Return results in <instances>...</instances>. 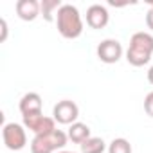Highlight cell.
I'll return each instance as SVG.
<instances>
[{"mask_svg": "<svg viewBox=\"0 0 153 153\" xmlns=\"http://www.w3.org/2000/svg\"><path fill=\"white\" fill-rule=\"evenodd\" d=\"M52 115H54V121H58L59 124H74L78 123L76 119L79 117V108L74 101L63 99V101H58V105H54Z\"/></svg>", "mask_w": 153, "mask_h": 153, "instance_id": "5b68a950", "label": "cell"}, {"mask_svg": "<svg viewBox=\"0 0 153 153\" xmlns=\"http://www.w3.org/2000/svg\"><path fill=\"white\" fill-rule=\"evenodd\" d=\"M153 54V36L149 33L139 31L130 38V47L126 51V59L133 67H142L151 59Z\"/></svg>", "mask_w": 153, "mask_h": 153, "instance_id": "7a4b0ae2", "label": "cell"}, {"mask_svg": "<svg viewBox=\"0 0 153 153\" xmlns=\"http://www.w3.org/2000/svg\"><path fill=\"white\" fill-rule=\"evenodd\" d=\"M106 149V144L101 137H90L81 144V153H103Z\"/></svg>", "mask_w": 153, "mask_h": 153, "instance_id": "7c38bea8", "label": "cell"}, {"mask_svg": "<svg viewBox=\"0 0 153 153\" xmlns=\"http://www.w3.org/2000/svg\"><path fill=\"white\" fill-rule=\"evenodd\" d=\"M144 110L149 117H153V92H149L144 99Z\"/></svg>", "mask_w": 153, "mask_h": 153, "instance_id": "9a60e30c", "label": "cell"}, {"mask_svg": "<svg viewBox=\"0 0 153 153\" xmlns=\"http://www.w3.org/2000/svg\"><path fill=\"white\" fill-rule=\"evenodd\" d=\"M146 25H148V29L153 31V9H148V13H146Z\"/></svg>", "mask_w": 153, "mask_h": 153, "instance_id": "2e32d148", "label": "cell"}, {"mask_svg": "<svg viewBox=\"0 0 153 153\" xmlns=\"http://www.w3.org/2000/svg\"><path fill=\"white\" fill-rule=\"evenodd\" d=\"M68 135L61 130H54L45 135H34L31 140V153H54L67 146Z\"/></svg>", "mask_w": 153, "mask_h": 153, "instance_id": "3957f363", "label": "cell"}, {"mask_svg": "<svg viewBox=\"0 0 153 153\" xmlns=\"http://www.w3.org/2000/svg\"><path fill=\"white\" fill-rule=\"evenodd\" d=\"M149 9H153V0H149Z\"/></svg>", "mask_w": 153, "mask_h": 153, "instance_id": "d6986e66", "label": "cell"}, {"mask_svg": "<svg viewBox=\"0 0 153 153\" xmlns=\"http://www.w3.org/2000/svg\"><path fill=\"white\" fill-rule=\"evenodd\" d=\"M123 56V45L119 40L114 38H106L97 45V58L103 63H117Z\"/></svg>", "mask_w": 153, "mask_h": 153, "instance_id": "52a82bcc", "label": "cell"}, {"mask_svg": "<svg viewBox=\"0 0 153 153\" xmlns=\"http://www.w3.org/2000/svg\"><path fill=\"white\" fill-rule=\"evenodd\" d=\"M56 25L63 38L74 40L83 33V20L78 7L72 4H63L56 13Z\"/></svg>", "mask_w": 153, "mask_h": 153, "instance_id": "6da1fadb", "label": "cell"}, {"mask_svg": "<svg viewBox=\"0 0 153 153\" xmlns=\"http://www.w3.org/2000/svg\"><path fill=\"white\" fill-rule=\"evenodd\" d=\"M0 25H2V36H0V42H4V40H6V36H7V24H6V20H4V18L0 20Z\"/></svg>", "mask_w": 153, "mask_h": 153, "instance_id": "e0dca14e", "label": "cell"}, {"mask_svg": "<svg viewBox=\"0 0 153 153\" xmlns=\"http://www.w3.org/2000/svg\"><path fill=\"white\" fill-rule=\"evenodd\" d=\"M110 20V13L105 6L101 4H92L87 9V24L92 29H103Z\"/></svg>", "mask_w": 153, "mask_h": 153, "instance_id": "ba28073f", "label": "cell"}, {"mask_svg": "<svg viewBox=\"0 0 153 153\" xmlns=\"http://www.w3.org/2000/svg\"><path fill=\"white\" fill-rule=\"evenodd\" d=\"M58 153H74V151H58Z\"/></svg>", "mask_w": 153, "mask_h": 153, "instance_id": "ffe728a7", "label": "cell"}, {"mask_svg": "<svg viewBox=\"0 0 153 153\" xmlns=\"http://www.w3.org/2000/svg\"><path fill=\"white\" fill-rule=\"evenodd\" d=\"M42 106H43L42 97H40V94H36V92H27V94L20 99V105H18L22 115L42 114Z\"/></svg>", "mask_w": 153, "mask_h": 153, "instance_id": "30bf717a", "label": "cell"}, {"mask_svg": "<svg viewBox=\"0 0 153 153\" xmlns=\"http://www.w3.org/2000/svg\"><path fill=\"white\" fill-rule=\"evenodd\" d=\"M148 81L153 85V65L149 67V70H148Z\"/></svg>", "mask_w": 153, "mask_h": 153, "instance_id": "ac0fdd59", "label": "cell"}, {"mask_svg": "<svg viewBox=\"0 0 153 153\" xmlns=\"http://www.w3.org/2000/svg\"><path fill=\"white\" fill-rule=\"evenodd\" d=\"M40 13L42 6L38 0H18L16 2V15L25 22H33Z\"/></svg>", "mask_w": 153, "mask_h": 153, "instance_id": "9c48e42d", "label": "cell"}, {"mask_svg": "<svg viewBox=\"0 0 153 153\" xmlns=\"http://www.w3.org/2000/svg\"><path fill=\"white\" fill-rule=\"evenodd\" d=\"M2 139H4L6 148L11 149V151H18L22 148H25V144H27V133H25L24 126L18 124V123H7V124H4V128H2Z\"/></svg>", "mask_w": 153, "mask_h": 153, "instance_id": "277c9868", "label": "cell"}, {"mask_svg": "<svg viewBox=\"0 0 153 153\" xmlns=\"http://www.w3.org/2000/svg\"><path fill=\"white\" fill-rule=\"evenodd\" d=\"M67 135H68V139L72 142H76V144L81 146L87 139H90V128L85 123H74V124H70Z\"/></svg>", "mask_w": 153, "mask_h": 153, "instance_id": "8fae6325", "label": "cell"}, {"mask_svg": "<svg viewBox=\"0 0 153 153\" xmlns=\"http://www.w3.org/2000/svg\"><path fill=\"white\" fill-rule=\"evenodd\" d=\"M24 126L29 128L34 135H45L56 130V121L45 117L43 114H29L24 115Z\"/></svg>", "mask_w": 153, "mask_h": 153, "instance_id": "8992f818", "label": "cell"}, {"mask_svg": "<svg viewBox=\"0 0 153 153\" xmlns=\"http://www.w3.org/2000/svg\"><path fill=\"white\" fill-rule=\"evenodd\" d=\"M40 6H42V15H43V18L47 20V22H52L54 20V11L58 13V9L63 6L59 0H43V2H40Z\"/></svg>", "mask_w": 153, "mask_h": 153, "instance_id": "4fadbf2b", "label": "cell"}, {"mask_svg": "<svg viewBox=\"0 0 153 153\" xmlns=\"http://www.w3.org/2000/svg\"><path fill=\"white\" fill-rule=\"evenodd\" d=\"M108 153H131V144L130 140L119 137V139H114L108 146Z\"/></svg>", "mask_w": 153, "mask_h": 153, "instance_id": "5bb4252c", "label": "cell"}]
</instances>
